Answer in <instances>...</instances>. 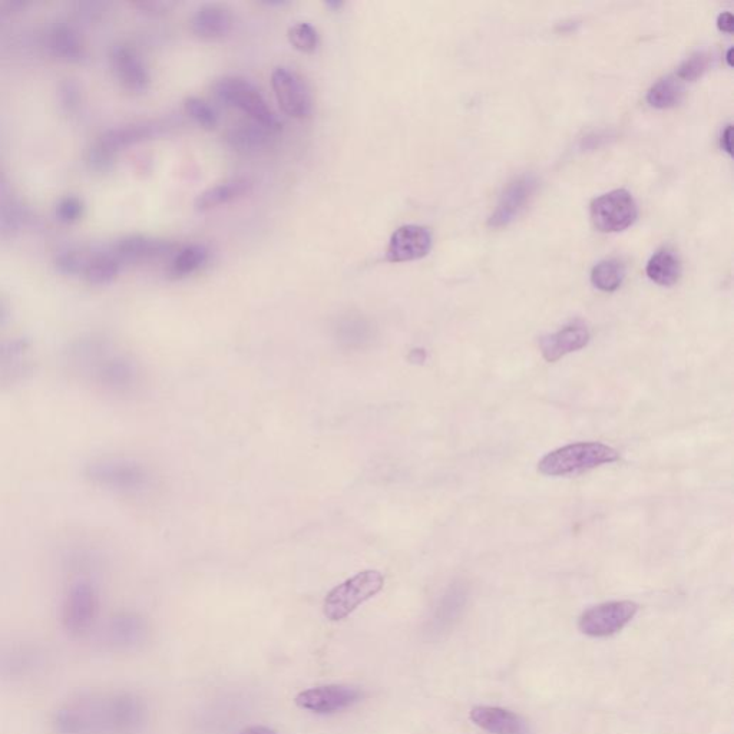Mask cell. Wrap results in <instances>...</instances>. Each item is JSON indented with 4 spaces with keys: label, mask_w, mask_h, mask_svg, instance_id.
<instances>
[{
    "label": "cell",
    "mask_w": 734,
    "mask_h": 734,
    "mask_svg": "<svg viewBox=\"0 0 734 734\" xmlns=\"http://www.w3.org/2000/svg\"><path fill=\"white\" fill-rule=\"evenodd\" d=\"M365 693L355 686L347 684H327V686L312 687L300 691L294 703L302 710L314 714H335L352 709L362 702Z\"/></svg>",
    "instance_id": "cell-9"
},
{
    "label": "cell",
    "mask_w": 734,
    "mask_h": 734,
    "mask_svg": "<svg viewBox=\"0 0 734 734\" xmlns=\"http://www.w3.org/2000/svg\"><path fill=\"white\" fill-rule=\"evenodd\" d=\"M36 365L33 360H15L8 365L0 367V390H9L28 382L35 375Z\"/></svg>",
    "instance_id": "cell-26"
},
{
    "label": "cell",
    "mask_w": 734,
    "mask_h": 734,
    "mask_svg": "<svg viewBox=\"0 0 734 734\" xmlns=\"http://www.w3.org/2000/svg\"><path fill=\"white\" fill-rule=\"evenodd\" d=\"M52 656L45 644L32 638L0 641V681L26 683L44 676Z\"/></svg>",
    "instance_id": "cell-3"
},
{
    "label": "cell",
    "mask_w": 734,
    "mask_h": 734,
    "mask_svg": "<svg viewBox=\"0 0 734 734\" xmlns=\"http://www.w3.org/2000/svg\"><path fill=\"white\" fill-rule=\"evenodd\" d=\"M191 31L204 41H217L231 32L234 26L233 13L220 3H206L195 11L191 18Z\"/></svg>",
    "instance_id": "cell-16"
},
{
    "label": "cell",
    "mask_w": 734,
    "mask_h": 734,
    "mask_svg": "<svg viewBox=\"0 0 734 734\" xmlns=\"http://www.w3.org/2000/svg\"><path fill=\"white\" fill-rule=\"evenodd\" d=\"M710 64H712V56L707 54V52H694L693 55H690L689 58L679 66L677 78H679L680 81H697V79L702 78V76L709 71Z\"/></svg>",
    "instance_id": "cell-29"
},
{
    "label": "cell",
    "mask_w": 734,
    "mask_h": 734,
    "mask_svg": "<svg viewBox=\"0 0 734 734\" xmlns=\"http://www.w3.org/2000/svg\"><path fill=\"white\" fill-rule=\"evenodd\" d=\"M238 734H277L273 729L267 726H250L241 730Z\"/></svg>",
    "instance_id": "cell-33"
},
{
    "label": "cell",
    "mask_w": 734,
    "mask_h": 734,
    "mask_svg": "<svg viewBox=\"0 0 734 734\" xmlns=\"http://www.w3.org/2000/svg\"><path fill=\"white\" fill-rule=\"evenodd\" d=\"M593 226L601 233H620L633 226L638 208L627 190H614L595 198L590 207Z\"/></svg>",
    "instance_id": "cell-8"
},
{
    "label": "cell",
    "mask_w": 734,
    "mask_h": 734,
    "mask_svg": "<svg viewBox=\"0 0 734 734\" xmlns=\"http://www.w3.org/2000/svg\"><path fill=\"white\" fill-rule=\"evenodd\" d=\"M147 722V703L127 690L78 691L49 714L52 734H140Z\"/></svg>",
    "instance_id": "cell-1"
},
{
    "label": "cell",
    "mask_w": 734,
    "mask_h": 734,
    "mask_svg": "<svg viewBox=\"0 0 734 734\" xmlns=\"http://www.w3.org/2000/svg\"><path fill=\"white\" fill-rule=\"evenodd\" d=\"M732 54H733V48H730L729 51H727V55H726V61H727V64H729V66H733Z\"/></svg>",
    "instance_id": "cell-35"
},
{
    "label": "cell",
    "mask_w": 734,
    "mask_h": 734,
    "mask_svg": "<svg viewBox=\"0 0 734 734\" xmlns=\"http://www.w3.org/2000/svg\"><path fill=\"white\" fill-rule=\"evenodd\" d=\"M274 132L276 131L249 119V122H240L230 128V131L227 132V141L234 150L257 152L270 144Z\"/></svg>",
    "instance_id": "cell-20"
},
{
    "label": "cell",
    "mask_w": 734,
    "mask_h": 734,
    "mask_svg": "<svg viewBox=\"0 0 734 734\" xmlns=\"http://www.w3.org/2000/svg\"><path fill=\"white\" fill-rule=\"evenodd\" d=\"M84 478L89 484L105 491L134 494L150 485L147 466L122 456H101L84 466Z\"/></svg>",
    "instance_id": "cell-2"
},
{
    "label": "cell",
    "mask_w": 734,
    "mask_h": 734,
    "mask_svg": "<svg viewBox=\"0 0 734 734\" xmlns=\"http://www.w3.org/2000/svg\"><path fill=\"white\" fill-rule=\"evenodd\" d=\"M185 114L188 115L195 124L200 125L204 130H214L218 124V115L211 105L206 101L197 97H190L184 102Z\"/></svg>",
    "instance_id": "cell-27"
},
{
    "label": "cell",
    "mask_w": 734,
    "mask_h": 734,
    "mask_svg": "<svg viewBox=\"0 0 734 734\" xmlns=\"http://www.w3.org/2000/svg\"><path fill=\"white\" fill-rule=\"evenodd\" d=\"M717 26L722 32L733 33L734 18L732 12L720 13L719 18H717Z\"/></svg>",
    "instance_id": "cell-31"
},
{
    "label": "cell",
    "mask_w": 734,
    "mask_h": 734,
    "mask_svg": "<svg viewBox=\"0 0 734 734\" xmlns=\"http://www.w3.org/2000/svg\"><path fill=\"white\" fill-rule=\"evenodd\" d=\"M683 97V85L677 76H666L657 81L647 94V102L653 108L667 109L679 105Z\"/></svg>",
    "instance_id": "cell-25"
},
{
    "label": "cell",
    "mask_w": 734,
    "mask_h": 734,
    "mask_svg": "<svg viewBox=\"0 0 734 734\" xmlns=\"http://www.w3.org/2000/svg\"><path fill=\"white\" fill-rule=\"evenodd\" d=\"M145 633L147 627L140 616L122 611L109 617L102 626L98 624L89 638L105 650L121 651L138 646Z\"/></svg>",
    "instance_id": "cell-10"
},
{
    "label": "cell",
    "mask_w": 734,
    "mask_h": 734,
    "mask_svg": "<svg viewBox=\"0 0 734 734\" xmlns=\"http://www.w3.org/2000/svg\"><path fill=\"white\" fill-rule=\"evenodd\" d=\"M101 595L92 581L79 578L69 585L59 608L62 630L72 638H89L99 624Z\"/></svg>",
    "instance_id": "cell-4"
},
{
    "label": "cell",
    "mask_w": 734,
    "mask_h": 734,
    "mask_svg": "<svg viewBox=\"0 0 734 734\" xmlns=\"http://www.w3.org/2000/svg\"><path fill=\"white\" fill-rule=\"evenodd\" d=\"M337 339L346 347H363L373 339L372 324L360 316H346L336 327Z\"/></svg>",
    "instance_id": "cell-23"
},
{
    "label": "cell",
    "mask_w": 734,
    "mask_h": 734,
    "mask_svg": "<svg viewBox=\"0 0 734 734\" xmlns=\"http://www.w3.org/2000/svg\"><path fill=\"white\" fill-rule=\"evenodd\" d=\"M618 459V451L604 443H573L545 455L538 464V471L547 476L580 475L603 465L614 464Z\"/></svg>",
    "instance_id": "cell-5"
},
{
    "label": "cell",
    "mask_w": 734,
    "mask_h": 734,
    "mask_svg": "<svg viewBox=\"0 0 734 734\" xmlns=\"http://www.w3.org/2000/svg\"><path fill=\"white\" fill-rule=\"evenodd\" d=\"M472 722L489 734H531L524 717L501 707L478 706L471 712Z\"/></svg>",
    "instance_id": "cell-18"
},
{
    "label": "cell",
    "mask_w": 734,
    "mask_h": 734,
    "mask_svg": "<svg viewBox=\"0 0 734 734\" xmlns=\"http://www.w3.org/2000/svg\"><path fill=\"white\" fill-rule=\"evenodd\" d=\"M214 92L226 107L238 109L251 121L259 122L270 130L276 132L280 130L279 119L273 114L259 89L247 79L240 76H226L214 85Z\"/></svg>",
    "instance_id": "cell-7"
},
{
    "label": "cell",
    "mask_w": 734,
    "mask_h": 734,
    "mask_svg": "<svg viewBox=\"0 0 734 734\" xmlns=\"http://www.w3.org/2000/svg\"><path fill=\"white\" fill-rule=\"evenodd\" d=\"M538 188V180L534 174L519 175L505 187L499 197L497 208L489 217L488 226L492 228L507 227L514 223L522 211L528 207Z\"/></svg>",
    "instance_id": "cell-14"
},
{
    "label": "cell",
    "mask_w": 734,
    "mask_h": 734,
    "mask_svg": "<svg viewBox=\"0 0 734 734\" xmlns=\"http://www.w3.org/2000/svg\"><path fill=\"white\" fill-rule=\"evenodd\" d=\"M732 132L733 127L732 125H727L726 128H724L722 138H720V145H722V150L726 151L727 154L732 155Z\"/></svg>",
    "instance_id": "cell-32"
},
{
    "label": "cell",
    "mask_w": 734,
    "mask_h": 734,
    "mask_svg": "<svg viewBox=\"0 0 734 734\" xmlns=\"http://www.w3.org/2000/svg\"><path fill=\"white\" fill-rule=\"evenodd\" d=\"M637 611L638 605L633 601H611L585 611L578 627L585 636H613L636 617Z\"/></svg>",
    "instance_id": "cell-11"
},
{
    "label": "cell",
    "mask_w": 734,
    "mask_h": 734,
    "mask_svg": "<svg viewBox=\"0 0 734 734\" xmlns=\"http://www.w3.org/2000/svg\"><path fill=\"white\" fill-rule=\"evenodd\" d=\"M29 347H31V343L23 337H19V339H0V367L26 357Z\"/></svg>",
    "instance_id": "cell-30"
},
{
    "label": "cell",
    "mask_w": 734,
    "mask_h": 734,
    "mask_svg": "<svg viewBox=\"0 0 734 734\" xmlns=\"http://www.w3.org/2000/svg\"><path fill=\"white\" fill-rule=\"evenodd\" d=\"M271 87L280 108L289 117L302 119L312 114L313 101L309 88L302 76L297 75L292 69L284 66L274 69L271 74Z\"/></svg>",
    "instance_id": "cell-13"
},
{
    "label": "cell",
    "mask_w": 734,
    "mask_h": 734,
    "mask_svg": "<svg viewBox=\"0 0 734 734\" xmlns=\"http://www.w3.org/2000/svg\"><path fill=\"white\" fill-rule=\"evenodd\" d=\"M624 279H626V267L617 259L600 261L591 271V283L595 289L605 293L616 292Z\"/></svg>",
    "instance_id": "cell-24"
},
{
    "label": "cell",
    "mask_w": 734,
    "mask_h": 734,
    "mask_svg": "<svg viewBox=\"0 0 734 734\" xmlns=\"http://www.w3.org/2000/svg\"><path fill=\"white\" fill-rule=\"evenodd\" d=\"M326 5L329 6V8L340 9L343 6V2H337L336 0V2H327Z\"/></svg>",
    "instance_id": "cell-34"
},
{
    "label": "cell",
    "mask_w": 734,
    "mask_h": 734,
    "mask_svg": "<svg viewBox=\"0 0 734 734\" xmlns=\"http://www.w3.org/2000/svg\"><path fill=\"white\" fill-rule=\"evenodd\" d=\"M250 188V181H247L246 178H234V180H228L226 183L214 185V187L208 188L204 193L198 195L197 200H195V208L198 211H208L213 210V208L227 206V204L249 194Z\"/></svg>",
    "instance_id": "cell-19"
},
{
    "label": "cell",
    "mask_w": 734,
    "mask_h": 734,
    "mask_svg": "<svg viewBox=\"0 0 734 734\" xmlns=\"http://www.w3.org/2000/svg\"><path fill=\"white\" fill-rule=\"evenodd\" d=\"M648 279L659 286L670 287L680 279L681 264L673 250L661 249L647 263Z\"/></svg>",
    "instance_id": "cell-21"
},
{
    "label": "cell",
    "mask_w": 734,
    "mask_h": 734,
    "mask_svg": "<svg viewBox=\"0 0 734 734\" xmlns=\"http://www.w3.org/2000/svg\"><path fill=\"white\" fill-rule=\"evenodd\" d=\"M432 243V233L428 228L416 224L400 227L390 237L386 259L392 263L423 259L432 250Z\"/></svg>",
    "instance_id": "cell-15"
},
{
    "label": "cell",
    "mask_w": 734,
    "mask_h": 734,
    "mask_svg": "<svg viewBox=\"0 0 734 734\" xmlns=\"http://www.w3.org/2000/svg\"><path fill=\"white\" fill-rule=\"evenodd\" d=\"M208 259H210V251L203 244H191V246L184 247L171 263V276L174 279L193 276L206 266Z\"/></svg>",
    "instance_id": "cell-22"
},
{
    "label": "cell",
    "mask_w": 734,
    "mask_h": 734,
    "mask_svg": "<svg viewBox=\"0 0 734 734\" xmlns=\"http://www.w3.org/2000/svg\"><path fill=\"white\" fill-rule=\"evenodd\" d=\"M88 378L105 392L114 395H127L137 388L140 382V369L131 357L124 355H108L92 369Z\"/></svg>",
    "instance_id": "cell-12"
},
{
    "label": "cell",
    "mask_w": 734,
    "mask_h": 734,
    "mask_svg": "<svg viewBox=\"0 0 734 734\" xmlns=\"http://www.w3.org/2000/svg\"><path fill=\"white\" fill-rule=\"evenodd\" d=\"M590 330L584 323L574 322L554 335L542 337L541 353L547 362H557L562 357L583 349L590 342Z\"/></svg>",
    "instance_id": "cell-17"
},
{
    "label": "cell",
    "mask_w": 734,
    "mask_h": 734,
    "mask_svg": "<svg viewBox=\"0 0 734 734\" xmlns=\"http://www.w3.org/2000/svg\"><path fill=\"white\" fill-rule=\"evenodd\" d=\"M385 577L376 570L362 571L337 585L324 598L323 613L327 620L342 621L357 607L382 591Z\"/></svg>",
    "instance_id": "cell-6"
},
{
    "label": "cell",
    "mask_w": 734,
    "mask_h": 734,
    "mask_svg": "<svg viewBox=\"0 0 734 734\" xmlns=\"http://www.w3.org/2000/svg\"><path fill=\"white\" fill-rule=\"evenodd\" d=\"M290 44L303 54H313L319 46V33L316 28L307 22L296 23L289 29Z\"/></svg>",
    "instance_id": "cell-28"
}]
</instances>
